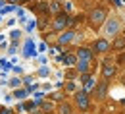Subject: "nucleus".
<instances>
[{
	"label": "nucleus",
	"instance_id": "obj_21",
	"mask_svg": "<svg viewBox=\"0 0 125 114\" xmlns=\"http://www.w3.org/2000/svg\"><path fill=\"white\" fill-rule=\"evenodd\" d=\"M17 47H19V41H10V45L6 47V54H8V56H16Z\"/></svg>",
	"mask_w": 125,
	"mask_h": 114
},
{
	"label": "nucleus",
	"instance_id": "obj_6",
	"mask_svg": "<svg viewBox=\"0 0 125 114\" xmlns=\"http://www.w3.org/2000/svg\"><path fill=\"white\" fill-rule=\"evenodd\" d=\"M89 47L93 49V52L96 56H108L110 52H112V41L106 39V37H98V39H94Z\"/></svg>",
	"mask_w": 125,
	"mask_h": 114
},
{
	"label": "nucleus",
	"instance_id": "obj_32",
	"mask_svg": "<svg viewBox=\"0 0 125 114\" xmlns=\"http://www.w3.org/2000/svg\"><path fill=\"white\" fill-rule=\"evenodd\" d=\"M21 81H23V87H27V85L35 83V76H23V77H21Z\"/></svg>",
	"mask_w": 125,
	"mask_h": 114
},
{
	"label": "nucleus",
	"instance_id": "obj_7",
	"mask_svg": "<svg viewBox=\"0 0 125 114\" xmlns=\"http://www.w3.org/2000/svg\"><path fill=\"white\" fill-rule=\"evenodd\" d=\"M77 37H79L77 29L67 27L65 31L58 33V37H56V45H60V47H69V45H73V43L77 41Z\"/></svg>",
	"mask_w": 125,
	"mask_h": 114
},
{
	"label": "nucleus",
	"instance_id": "obj_23",
	"mask_svg": "<svg viewBox=\"0 0 125 114\" xmlns=\"http://www.w3.org/2000/svg\"><path fill=\"white\" fill-rule=\"evenodd\" d=\"M16 16H17V19H19V23H21V25H25V23H27V14H25V10H23L21 6H17Z\"/></svg>",
	"mask_w": 125,
	"mask_h": 114
},
{
	"label": "nucleus",
	"instance_id": "obj_46",
	"mask_svg": "<svg viewBox=\"0 0 125 114\" xmlns=\"http://www.w3.org/2000/svg\"><path fill=\"white\" fill-rule=\"evenodd\" d=\"M79 114H91V112H79Z\"/></svg>",
	"mask_w": 125,
	"mask_h": 114
},
{
	"label": "nucleus",
	"instance_id": "obj_44",
	"mask_svg": "<svg viewBox=\"0 0 125 114\" xmlns=\"http://www.w3.org/2000/svg\"><path fill=\"white\" fill-rule=\"evenodd\" d=\"M2 43H6V37H4V35H0V45H2Z\"/></svg>",
	"mask_w": 125,
	"mask_h": 114
},
{
	"label": "nucleus",
	"instance_id": "obj_24",
	"mask_svg": "<svg viewBox=\"0 0 125 114\" xmlns=\"http://www.w3.org/2000/svg\"><path fill=\"white\" fill-rule=\"evenodd\" d=\"M16 10H17L16 4H6L4 8H0V16H6V14H14Z\"/></svg>",
	"mask_w": 125,
	"mask_h": 114
},
{
	"label": "nucleus",
	"instance_id": "obj_25",
	"mask_svg": "<svg viewBox=\"0 0 125 114\" xmlns=\"http://www.w3.org/2000/svg\"><path fill=\"white\" fill-rule=\"evenodd\" d=\"M23 81H21V77H10L8 79V87L10 89H17V87H21Z\"/></svg>",
	"mask_w": 125,
	"mask_h": 114
},
{
	"label": "nucleus",
	"instance_id": "obj_41",
	"mask_svg": "<svg viewBox=\"0 0 125 114\" xmlns=\"http://www.w3.org/2000/svg\"><path fill=\"white\" fill-rule=\"evenodd\" d=\"M41 89L46 93V91H50V89H52V85H50V83H42V85H41Z\"/></svg>",
	"mask_w": 125,
	"mask_h": 114
},
{
	"label": "nucleus",
	"instance_id": "obj_31",
	"mask_svg": "<svg viewBox=\"0 0 125 114\" xmlns=\"http://www.w3.org/2000/svg\"><path fill=\"white\" fill-rule=\"evenodd\" d=\"M33 99H37V101H42V99H46V93H44L42 89H37V91L33 93Z\"/></svg>",
	"mask_w": 125,
	"mask_h": 114
},
{
	"label": "nucleus",
	"instance_id": "obj_38",
	"mask_svg": "<svg viewBox=\"0 0 125 114\" xmlns=\"http://www.w3.org/2000/svg\"><path fill=\"white\" fill-rule=\"evenodd\" d=\"M12 72H14V74H17V76H21V74H23V68H21V66H12Z\"/></svg>",
	"mask_w": 125,
	"mask_h": 114
},
{
	"label": "nucleus",
	"instance_id": "obj_48",
	"mask_svg": "<svg viewBox=\"0 0 125 114\" xmlns=\"http://www.w3.org/2000/svg\"><path fill=\"white\" fill-rule=\"evenodd\" d=\"M0 70H2V68H0Z\"/></svg>",
	"mask_w": 125,
	"mask_h": 114
},
{
	"label": "nucleus",
	"instance_id": "obj_12",
	"mask_svg": "<svg viewBox=\"0 0 125 114\" xmlns=\"http://www.w3.org/2000/svg\"><path fill=\"white\" fill-rule=\"evenodd\" d=\"M21 56H23V58H37V56H39L37 45H35V41H33L31 37L25 39V43H23V47H21Z\"/></svg>",
	"mask_w": 125,
	"mask_h": 114
},
{
	"label": "nucleus",
	"instance_id": "obj_20",
	"mask_svg": "<svg viewBox=\"0 0 125 114\" xmlns=\"http://www.w3.org/2000/svg\"><path fill=\"white\" fill-rule=\"evenodd\" d=\"M50 19H52L50 16H41L39 19H37V27H39L41 31H44L48 25H50Z\"/></svg>",
	"mask_w": 125,
	"mask_h": 114
},
{
	"label": "nucleus",
	"instance_id": "obj_3",
	"mask_svg": "<svg viewBox=\"0 0 125 114\" xmlns=\"http://www.w3.org/2000/svg\"><path fill=\"white\" fill-rule=\"evenodd\" d=\"M123 31V21H121V17L119 16H108V19L104 21V25H102V37H106V39H115L117 35H121Z\"/></svg>",
	"mask_w": 125,
	"mask_h": 114
},
{
	"label": "nucleus",
	"instance_id": "obj_26",
	"mask_svg": "<svg viewBox=\"0 0 125 114\" xmlns=\"http://www.w3.org/2000/svg\"><path fill=\"white\" fill-rule=\"evenodd\" d=\"M48 76H50V68H48V66H41L39 72H37V77H42V79H44Z\"/></svg>",
	"mask_w": 125,
	"mask_h": 114
},
{
	"label": "nucleus",
	"instance_id": "obj_15",
	"mask_svg": "<svg viewBox=\"0 0 125 114\" xmlns=\"http://www.w3.org/2000/svg\"><path fill=\"white\" fill-rule=\"evenodd\" d=\"M125 50V37L123 35H117L115 39H112V52H123Z\"/></svg>",
	"mask_w": 125,
	"mask_h": 114
},
{
	"label": "nucleus",
	"instance_id": "obj_27",
	"mask_svg": "<svg viewBox=\"0 0 125 114\" xmlns=\"http://www.w3.org/2000/svg\"><path fill=\"white\" fill-rule=\"evenodd\" d=\"M21 37H23V31H21V29H12V31H10V41H19Z\"/></svg>",
	"mask_w": 125,
	"mask_h": 114
},
{
	"label": "nucleus",
	"instance_id": "obj_5",
	"mask_svg": "<svg viewBox=\"0 0 125 114\" xmlns=\"http://www.w3.org/2000/svg\"><path fill=\"white\" fill-rule=\"evenodd\" d=\"M115 76H117V64H115V60H112V58H104L102 64H100V77H102L104 81L110 83Z\"/></svg>",
	"mask_w": 125,
	"mask_h": 114
},
{
	"label": "nucleus",
	"instance_id": "obj_36",
	"mask_svg": "<svg viewBox=\"0 0 125 114\" xmlns=\"http://www.w3.org/2000/svg\"><path fill=\"white\" fill-rule=\"evenodd\" d=\"M62 6H63V12H67V14L73 10V4L71 2H62Z\"/></svg>",
	"mask_w": 125,
	"mask_h": 114
},
{
	"label": "nucleus",
	"instance_id": "obj_1",
	"mask_svg": "<svg viewBox=\"0 0 125 114\" xmlns=\"http://www.w3.org/2000/svg\"><path fill=\"white\" fill-rule=\"evenodd\" d=\"M108 16H110V10H108V8L102 6V4H96V6H93V8L87 12L85 21H87V25H89L93 31H100L102 25H104V21L108 19Z\"/></svg>",
	"mask_w": 125,
	"mask_h": 114
},
{
	"label": "nucleus",
	"instance_id": "obj_22",
	"mask_svg": "<svg viewBox=\"0 0 125 114\" xmlns=\"http://www.w3.org/2000/svg\"><path fill=\"white\" fill-rule=\"evenodd\" d=\"M63 79H79V72L77 68H67L63 74Z\"/></svg>",
	"mask_w": 125,
	"mask_h": 114
},
{
	"label": "nucleus",
	"instance_id": "obj_35",
	"mask_svg": "<svg viewBox=\"0 0 125 114\" xmlns=\"http://www.w3.org/2000/svg\"><path fill=\"white\" fill-rule=\"evenodd\" d=\"M37 89H41V85H39V83H31V85H27V91H29L31 95L37 91Z\"/></svg>",
	"mask_w": 125,
	"mask_h": 114
},
{
	"label": "nucleus",
	"instance_id": "obj_34",
	"mask_svg": "<svg viewBox=\"0 0 125 114\" xmlns=\"http://www.w3.org/2000/svg\"><path fill=\"white\" fill-rule=\"evenodd\" d=\"M0 114H16L12 106H0Z\"/></svg>",
	"mask_w": 125,
	"mask_h": 114
},
{
	"label": "nucleus",
	"instance_id": "obj_13",
	"mask_svg": "<svg viewBox=\"0 0 125 114\" xmlns=\"http://www.w3.org/2000/svg\"><path fill=\"white\" fill-rule=\"evenodd\" d=\"M56 114H79L75 110V106H73V102L71 101H62V102H58L56 104Z\"/></svg>",
	"mask_w": 125,
	"mask_h": 114
},
{
	"label": "nucleus",
	"instance_id": "obj_28",
	"mask_svg": "<svg viewBox=\"0 0 125 114\" xmlns=\"http://www.w3.org/2000/svg\"><path fill=\"white\" fill-rule=\"evenodd\" d=\"M12 66H14V64H12L8 58H0V68H2L4 72H10V70H12Z\"/></svg>",
	"mask_w": 125,
	"mask_h": 114
},
{
	"label": "nucleus",
	"instance_id": "obj_47",
	"mask_svg": "<svg viewBox=\"0 0 125 114\" xmlns=\"http://www.w3.org/2000/svg\"><path fill=\"white\" fill-rule=\"evenodd\" d=\"M0 21H2V16H0Z\"/></svg>",
	"mask_w": 125,
	"mask_h": 114
},
{
	"label": "nucleus",
	"instance_id": "obj_11",
	"mask_svg": "<svg viewBox=\"0 0 125 114\" xmlns=\"http://www.w3.org/2000/svg\"><path fill=\"white\" fill-rule=\"evenodd\" d=\"M79 81H81V89H85L87 93H93L94 85L98 83V77L94 74H81L79 76Z\"/></svg>",
	"mask_w": 125,
	"mask_h": 114
},
{
	"label": "nucleus",
	"instance_id": "obj_2",
	"mask_svg": "<svg viewBox=\"0 0 125 114\" xmlns=\"http://www.w3.org/2000/svg\"><path fill=\"white\" fill-rule=\"evenodd\" d=\"M71 102L77 112H93V97L85 89H77L71 95Z\"/></svg>",
	"mask_w": 125,
	"mask_h": 114
},
{
	"label": "nucleus",
	"instance_id": "obj_42",
	"mask_svg": "<svg viewBox=\"0 0 125 114\" xmlns=\"http://www.w3.org/2000/svg\"><path fill=\"white\" fill-rule=\"evenodd\" d=\"M6 25H8V27H14V25H16V17H10V19L6 21Z\"/></svg>",
	"mask_w": 125,
	"mask_h": 114
},
{
	"label": "nucleus",
	"instance_id": "obj_33",
	"mask_svg": "<svg viewBox=\"0 0 125 114\" xmlns=\"http://www.w3.org/2000/svg\"><path fill=\"white\" fill-rule=\"evenodd\" d=\"M48 50V43L46 41H41L39 45H37V52H46Z\"/></svg>",
	"mask_w": 125,
	"mask_h": 114
},
{
	"label": "nucleus",
	"instance_id": "obj_9",
	"mask_svg": "<svg viewBox=\"0 0 125 114\" xmlns=\"http://www.w3.org/2000/svg\"><path fill=\"white\" fill-rule=\"evenodd\" d=\"M75 54H77V60H79V62H91V64L96 62V54H94L93 49L87 47V45L77 47V49H75Z\"/></svg>",
	"mask_w": 125,
	"mask_h": 114
},
{
	"label": "nucleus",
	"instance_id": "obj_19",
	"mask_svg": "<svg viewBox=\"0 0 125 114\" xmlns=\"http://www.w3.org/2000/svg\"><path fill=\"white\" fill-rule=\"evenodd\" d=\"M46 99H50L52 102H56V104H58V102L65 101V99H67V95L63 93L62 89H58V91H54V93H46Z\"/></svg>",
	"mask_w": 125,
	"mask_h": 114
},
{
	"label": "nucleus",
	"instance_id": "obj_29",
	"mask_svg": "<svg viewBox=\"0 0 125 114\" xmlns=\"http://www.w3.org/2000/svg\"><path fill=\"white\" fill-rule=\"evenodd\" d=\"M35 29H37V19H31L25 23V33H33Z\"/></svg>",
	"mask_w": 125,
	"mask_h": 114
},
{
	"label": "nucleus",
	"instance_id": "obj_16",
	"mask_svg": "<svg viewBox=\"0 0 125 114\" xmlns=\"http://www.w3.org/2000/svg\"><path fill=\"white\" fill-rule=\"evenodd\" d=\"M12 95H14V99L16 101H27V99L31 97V93L27 91V87H17V89H12Z\"/></svg>",
	"mask_w": 125,
	"mask_h": 114
},
{
	"label": "nucleus",
	"instance_id": "obj_45",
	"mask_svg": "<svg viewBox=\"0 0 125 114\" xmlns=\"http://www.w3.org/2000/svg\"><path fill=\"white\" fill-rule=\"evenodd\" d=\"M121 35H123V37H125V25H123V31H121Z\"/></svg>",
	"mask_w": 125,
	"mask_h": 114
},
{
	"label": "nucleus",
	"instance_id": "obj_8",
	"mask_svg": "<svg viewBox=\"0 0 125 114\" xmlns=\"http://www.w3.org/2000/svg\"><path fill=\"white\" fill-rule=\"evenodd\" d=\"M108 91H110V83L104 81V79H98V83L94 85L93 93H91V97H93V101H96V102H102L104 99L108 97Z\"/></svg>",
	"mask_w": 125,
	"mask_h": 114
},
{
	"label": "nucleus",
	"instance_id": "obj_43",
	"mask_svg": "<svg viewBox=\"0 0 125 114\" xmlns=\"http://www.w3.org/2000/svg\"><path fill=\"white\" fill-rule=\"evenodd\" d=\"M8 4H16V6H21L23 4V0H6Z\"/></svg>",
	"mask_w": 125,
	"mask_h": 114
},
{
	"label": "nucleus",
	"instance_id": "obj_17",
	"mask_svg": "<svg viewBox=\"0 0 125 114\" xmlns=\"http://www.w3.org/2000/svg\"><path fill=\"white\" fill-rule=\"evenodd\" d=\"M77 89H81L77 83H75V79H63V87H62V91L65 93V95H73Z\"/></svg>",
	"mask_w": 125,
	"mask_h": 114
},
{
	"label": "nucleus",
	"instance_id": "obj_39",
	"mask_svg": "<svg viewBox=\"0 0 125 114\" xmlns=\"http://www.w3.org/2000/svg\"><path fill=\"white\" fill-rule=\"evenodd\" d=\"M12 101H16V99H14V95H12V93H6V95H4V102H6V104H10Z\"/></svg>",
	"mask_w": 125,
	"mask_h": 114
},
{
	"label": "nucleus",
	"instance_id": "obj_4",
	"mask_svg": "<svg viewBox=\"0 0 125 114\" xmlns=\"http://www.w3.org/2000/svg\"><path fill=\"white\" fill-rule=\"evenodd\" d=\"M69 14L67 12H60V14H56V16H52V19H50V31L52 33H62V31H65L67 27H69Z\"/></svg>",
	"mask_w": 125,
	"mask_h": 114
},
{
	"label": "nucleus",
	"instance_id": "obj_10",
	"mask_svg": "<svg viewBox=\"0 0 125 114\" xmlns=\"http://www.w3.org/2000/svg\"><path fill=\"white\" fill-rule=\"evenodd\" d=\"M56 62H60L65 68H75V64H77V54L71 52V50H63L62 54L56 56Z\"/></svg>",
	"mask_w": 125,
	"mask_h": 114
},
{
	"label": "nucleus",
	"instance_id": "obj_30",
	"mask_svg": "<svg viewBox=\"0 0 125 114\" xmlns=\"http://www.w3.org/2000/svg\"><path fill=\"white\" fill-rule=\"evenodd\" d=\"M115 64H117V66H125V50H123V52H117V56H115Z\"/></svg>",
	"mask_w": 125,
	"mask_h": 114
},
{
	"label": "nucleus",
	"instance_id": "obj_37",
	"mask_svg": "<svg viewBox=\"0 0 125 114\" xmlns=\"http://www.w3.org/2000/svg\"><path fill=\"white\" fill-rule=\"evenodd\" d=\"M108 2L114 6V8H121V6H123V0H108Z\"/></svg>",
	"mask_w": 125,
	"mask_h": 114
},
{
	"label": "nucleus",
	"instance_id": "obj_14",
	"mask_svg": "<svg viewBox=\"0 0 125 114\" xmlns=\"http://www.w3.org/2000/svg\"><path fill=\"white\" fill-rule=\"evenodd\" d=\"M39 112L41 114H56V102H52L50 99H42L41 106H39Z\"/></svg>",
	"mask_w": 125,
	"mask_h": 114
},
{
	"label": "nucleus",
	"instance_id": "obj_40",
	"mask_svg": "<svg viewBox=\"0 0 125 114\" xmlns=\"http://www.w3.org/2000/svg\"><path fill=\"white\" fill-rule=\"evenodd\" d=\"M37 58H39V64L41 66H48V58L44 56V54H42V56H37Z\"/></svg>",
	"mask_w": 125,
	"mask_h": 114
},
{
	"label": "nucleus",
	"instance_id": "obj_18",
	"mask_svg": "<svg viewBox=\"0 0 125 114\" xmlns=\"http://www.w3.org/2000/svg\"><path fill=\"white\" fill-rule=\"evenodd\" d=\"M62 10H63L62 0H48V12H50V16H56V14H60Z\"/></svg>",
	"mask_w": 125,
	"mask_h": 114
}]
</instances>
